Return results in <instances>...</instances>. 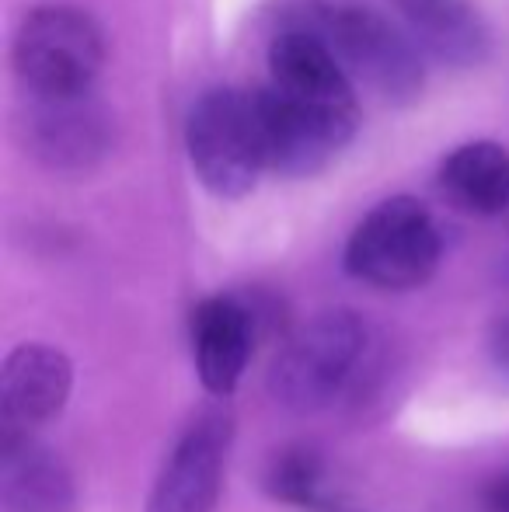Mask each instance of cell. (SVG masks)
Here are the masks:
<instances>
[{"label": "cell", "mask_w": 509, "mask_h": 512, "mask_svg": "<svg viewBox=\"0 0 509 512\" xmlns=\"http://www.w3.org/2000/svg\"><path fill=\"white\" fill-rule=\"evenodd\" d=\"M314 32L332 46L349 77L391 105L422 95V49L377 0H311Z\"/></svg>", "instance_id": "obj_1"}, {"label": "cell", "mask_w": 509, "mask_h": 512, "mask_svg": "<svg viewBox=\"0 0 509 512\" xmlns=\"http://www.w3.org/2000/svg\"><path fill=\"white\" fill-rule=\"evenodd\" d=\"M11 56L32 102H81L105 63V39L81 7L42 4L18 25Z\"/></svg>", "instance_id": "obj_2"}, {"label": "cell", "mask_w": 509, "mask_h": 512, "mask_svg": "<svg viewBox=\"0 0 509 512\" xmlns=\"http://www.w3.org/2000/svg\"><path fill=\"white\" fill-rule=\"evenodd\" d=\"M185 147L192 171L213 196H248L258 175L269 168L252 91L213 88L199 95L185 122Z\"/></svg>", "instance_id": "obj_3"}, {"label": "cell", "mask_w": 509, "mask_h": 512, "mask_svg": "<svg viewBox=\"0 0 509 512\" xmlns=\"http://www.w3.org/2000/svg\"><path fill=\"white\" fill-rule=\"evenodd\" d=\"M443 255L433 213L412 196H394L360 220L346 244V272L377 290H415L429 283Z\"/></svg>", "instance_id": "obj_4"}, {"label": "cell", "mask_w": 509, "mask_h": 512, "mask_svg": "<svg viewBox=\"0 0 509 512\" xmlns=\"http://www.w3.org/2000/svg\"><path fill=\"white\" fill-rule=\"evenodd\" d=\"M363 352L367 324L349 310H325L283 345L272 363L269 387L286 408L318 411L332 405L353 380Z\"/></svg>", "instance_id": "obj_5"}, {"label": "cell", "mask_w": 509, "mask_h": 512, "mask_svg": "<svg viewBox=\"0 0 509 512\" xmlns=\"http://www.w3.org/2000/svg\"><path fill=\"white\" fill-rule=\"evenodd\" d=\"M269 88L290 102L311 108L325 119L356 133L360 126V98L353 77L339 63L325 39L307 28H286L269 46Z\"/></svg>", "instance_id": "obj_6"}, {"label": "cell", "mask_w": 509, "mask_h": 512, "mask_svg": "<svg viewBox=\"0 0 509 512\" xmlns=\"http://www.w3.org/2000/svg\"><path fill=\"white\" fill-rule=\"evenodd\" d=\"M231 446V418L203 411L171 450L147 512H213L224 488V464Z\"/></svg>", "instance_id": "obj_7"}, {"label": "cell", "mask_w": 509, "mask_h": 512, "mask_svg": "<svg viewBox=\"0 0 509 512\" xmlns=\"http://www.w3.org/2000/svg\"><path fill=\"white\" fill-rule=\"evenodd\" d=\"M252 95L258 108V122H262L265 161L279 175L286 178L318 175L353 140V133L342 129L339 122L290 102L279 91H272L269 84L252 91Z\"/></svg>", "instance_id": "obj_8"}, {"label": "cell", "mask_w": 509, "mask_h": 512, "mask_svg": "<svg viewBox=\"0 0 509 512\" xmlns=\"http://www.w3.org/2000/svg\"><path fill=\"white\" fill-rule=\"evenodd\" d=\"M74 366L53 345L28 342L4 359L0 370V418L11 436H32L67 408Z\"/></svg>", "instance_id": "obj_9"}, {"label": "cell", "mask_w": 509, "mask_h": 512, "mask_svg": "<svg viewBox=\"0 0 509 512\" xmlns=\"http://www.w3.org/2000/svg\"><path fill=\"white\" fill-rule=\"evenodd\" d=\"M255 349V314L238 297H206L192 310V352L203 387L231 398Z\"/></svg>", "instance_id": "obj_10"}, {"label": "cell", "mask_w": 509, "mask_h": 512, "mask_svg": "<svg viewBox=\"0 0 509 512\" xmlns=\"http://www.w3.org/2000/svg\"><path fill=\"white\" fill-rule=\"evenodd\" d=\"M422 56L443 67H478L489 53V25L475 0H391Z\"/></svg>", "instance_id": "obj_11"}, {"label": "cell", "mask_w": 509, "mask_h": 512, "mask_svg": "<svg viewBox=\"0 0 509 512\" xmlns=\"http://www.w3.org/2000/svg\"><path fill=\"white\" fill-rule=\"evenodd\" d=\"M0 502H4V512H70L74 478L67 464L39 439L4 432Z\"/></svg>", "instance_id": "obj_12"}, {"label": "cell", "mask_w": 509, "mask_h": 512, "mask_svg": "<svg viewBox=\"0 0 509 512\" xmlns=\"http://www.w3.org/2000/svg\"><path fill=\"white\" fill-rule=\"evenodd\" d=\"M440 189L471 216H499L509 209V150L492 140L457 147L440 164Z\"/></svg>", "instance_id": "obj_13"}, {"label": "cell", "mask_w": 509, "mask_h": 512, "mask_svg": "<svg viewBox=\"0 0 509 512\" xmlns=\"http://www.w3.org/2000/svg\"><path fill=\"white\" fill-rule=\"evenodd\" d=\"M32 136L39 143V154L53 164H84L95 154V143L102 136L98 115L88 98L81 102H35Z\"/></svg>", "instance_id": "obj_14"}, {"label": "cell", "mask_w": 509, "mask_h": 512, "mask_svg": "<svg viewBox=\"0 0 509 512\" xmlns=\"http://www.w3.org/2000/svg\"><path fill=\"white\" fill-rule=\"evenodd\" d=\"M265 488L272 499L300 509L328 506V474L311 446H286L269 460Z\"/></svg>", "instance_id": "obj_15"}, {"label": "cell", "mask_w": 509, "mask_h": 512, "mask_svg": "<svg viewBox=\"0 0 509 512\" xmlns=\"http://www.w3.org/2000/svg\"><path fill=\"white\" fill-rule=\"evenodd\" d=\"M489 509H492V512H509V474H506V478H499L496 485H492V492H489Z\"/></svg>", "instance_id": "obj_16"}]
</instances>
